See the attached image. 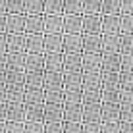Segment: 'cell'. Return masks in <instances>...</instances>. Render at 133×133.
<instances>
[{
  "mask_svg": "<svg viewBox=\"0 0 133 133\" xmlns=\"http://www.w3.org/2000/svg\"><path fill=\"white\" fill-rule=\"evenodd\" d=\"M0 133H4V129H2V125H0Z\"/></svg>",
  "mask_w": 133,
  "mask_h": 133,
  "instance_id": "cell-9",
  "label": "cell"
},
{
  "mask_svg": "<svg viewBox=\"0 0 133 133\" xmlns=\"http://www.w3.org/2000/svg\"><path fill=\"white\" fill-rule=\"evenodd\" d=\"M27 133H44V129L41 127V123H31L27 127Z\"/></svg>",
  "mask_w": 133,
  "mask_h": 133,
  "instance_id": "cell-2",
  "label": "cell"
},
{
  "mask_svg": "<svg viewBox=\"0 0 133 133\" xmlns=\"http://www.w3.org/2000/svg\"><path fill=\"white\" fill-rule=\"evenodd\" d=\"M66 133H79V125H75V127H73V125H68V127H66Z\"/></svg>",
  "mask_w": 133,
  "mask_h": 133,
  "instance_id": "cell-6",
  "label": "cell"
},
{
  "mask_svg": "<svg viewBox=\"0 0 133 133\" xmlns=\"http://www.w3.org/2000/svg\"><path fill=\"white\" fill-rule=\"evenodd\" d=\"M8 133H21V127L14 125V127H10V129H8Z\"/></svg>",
  "mask_w": 133,
  "mask_h": 133,
  "instance_id": "cell-8",
  "label": "cell"
},
{
  "mask_svg": "<svg viewBox=\"0 0 133 133\" xmlns=\"http://www.w3.org/2000/svg\"><path fill=\"white\" fill-rule=\"evenodd\" d=\"M104 133H120V127L114 125V123H110V125L104 127Z\"/></svg>",
  "mask_w": 133,
  "mask_h": 133,
  "instance_id": "cell-4",
  "label": "cell"
},
{
  "mask_svg": "<svg viewBox=\"0 0 133 133\" xmlns=\"http://www.w3.org/2000/svg\"><path fill=\"white\" fill-rule=\"evenodd\" d=\"M44 131H46V133H62V127L56 125V123H50V125H46Z\"/></svg>",
  "mask_w": 133,
  "mask_h": 133,
  "instance_id": "cell-3",
  "label": "cell"
},
{
  "mask_svg": "<svg viewBox=\"0 0 133 133\" xmlns=\"http://www.w3.org/2000/svg\"><path fill=\"white\" fill-rule=\"evenodd\" d=\"M39 116H41V110H39V108H33V110H31V118H33V120H37Z\"/></svg>",
  "mask_w": 133,
  "mask_h": 133,
  "instance_id": "cell-7",
  "label": "cell"
},
{
  "mask_svg": "<svg viewBox=\"0 0 133 133\" xmlns=\"http://www.w3.org/2000/svg\"><path fill=\"white\" fill-rule=\"evenodd\" d=\"M46 118L48 120H58V118H60V110L58 108H48L46 110Z\"/></svg>",
  "mask_w": 133,
  "mask_h": 133,
  "instance_id": "cell-1",
  "label": "cell"
},
{
  "mask_svg": "<svg viewBox=\"0 0 133 133\" xmlns=\"http://www.w3.org/2000/svg\"><path fill=\"white\" fill-rule=\"evenodd\" d=\"M85 133H100V129H98V125H95V123H93V125H87L85 127Z\"/></svg>",
  "mask_w": 133,
  "mask_h": 133,
  "instance_id": "cell-5",
  "label": "cell"
}]
</instances>
